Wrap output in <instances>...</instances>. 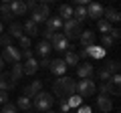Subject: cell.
Listing matches in <instances>:
<instances>
[{"instance_id": "6da1fadb", "label": "cell", "mask_w": 121, "mask_h": 113, "mask_svg": "<svg viewBox=\"0 0 121 113\" xmlns=\"http://www.w3.org/2000/svg\"><path fill=\"white\" fill-rule=\"evenodd\" d=\"M77 81L71 77H59L52 83V97H59L60 101H67L71 95H75Z\"/></svg>"}, {"instance_id": "7a4b0ae2", "label": "cell", "mask_w": 121, "mask_h": 113, "mask_svg": "<svg viewBox=\"0 0 121 113\" xmlns=\"http://www.w3.org/2000/svg\"><path fill=\"white\" fill-rule=\"evenodd\" d=\"M52 103H55V97H52V93H47V91H40L39 95L35 97V109L39 113H44V111H51Z\"/></svg>"}, {"instance_id": "3957f363", "label": "cell", "mask_w": 121, "mask_h": 113, "mask_svg": "<svg viewBox=\"0 0 121 113\" xmlns=\"http://www.w3.org/2000/svg\"><path fill=\"white\" fill-rule=\"evenodd\" d=\"M97 91V85H95V81H93V77H89V79H81V81L77 83V87H75V93H77L79 97H91L93 93Z\"/></svg>"}, {"instance_id": "277c9868", "label": "cell", "mask_w": 121, "mask_h": 113, "mask_svg": "<svg viewBox=\"0 0 121 113\" xmlns=\"http://www.w3.org/2000/svg\"><path fill=\"white\" fill-rule=\"evenodd\" d=\"M63 30H65V32H63V36H65L67 40H77L79 36H81V32H83V26L71 18V20L63 22Z\"/></svg>"}, {"instance_id": "5b68a950", "label": "cell", "mask_w": 121, "mask_h": 113, "mask_svg": "<svg viewBox=\"0 0 121 113\" xmlns=\"http://www.w3.org/2000/svg\"><path fill=\"white\" fill-rule=\"evenodd\" d=\"M51 16V8L47 4H36L35 8L30 10V20L35 24H40V22H47V18Z\"/></svg>"}, {"instance_id": "8992f818", "label": "cell", "mask_w": 121, "mask_h": 113, "mask_svg": "<svg viewBox=\"0 0 121 113\" xmlns=\"http://www.w3.org/2000/svg\"><path fill=\"white\" fill-rule=\"evenodd\" d=\"M51 47H52V51L67 52V51H69V40L63 36V32H55L52 39H51Z\"/></svg>"}, {"instance_id": "52a82bcc", "label": "cell", "mask_w": 121, "mask_h": 113, "mask_svg": "<svg viewBox=\"0 0 121 113\" xmlns=\"http://www.w3.org/2000/svg\"><path fill=\"white\" fill-rule=\"evenodd\" d=\"M0 56H2V61H4V63H12V65H14V63H20V59H22V56H20V48L12 47V44L6 47Z\"/></svg>"}, {"instance_id": "ba28073f", "label": "cell", "mask_w": 121, "mask_h": 113, "mask_svg": "<svg viewBox=\"0 0 121 113\" xmlns=\"http://www.w3.org/2000/svg\"><path fill=\"white\" fill-rule=\"evenodd\" d=\"M95 105H97V109H99L101 113H109L113 109V101H111L109 95H99L97 101H95Z\"/></svg>"}, {"instance_id": "9c48e42d", "label": "cell", "mask_w": 121, "mask_h": 113, "mask_svg": "<svg viewBox=\"0 0 121 113\" xmlns=\"http://www.w3.org/2000/svg\"><path fill=\"white\" fill-rule=\"evenodd\" d=\"M16 87V81L10 77V73H0V91H6L8 93L10 89Z\"/></svg>"}, {"instance_id": "30bf717a", "label": "cell", "mask_w": 121, "mask_h": 113, "mask_svg": "<svg viewBox=\"0 0 121 113\" xmlns=\"http://www.w3.org/2000/svg\"><path fill=\"white\" fill-rule=\"evenodd\" d=\"M51 73L56 75V77H65V71H67V65L63 59H55V61H51Z\"/></svg>"}, {"instance_id": "8fae6325", "label": "cell", "mask_w": 121, "mask_h": 113, "mask_svg": "<svg viewBox=\"0 0 121 113\" xmlns=\"http://www.w3.org/2000/svg\"><path fill=\"white\" fill-rule=\"evenodd\" d=\"M103 16V6L97 4V2H91L87 6V18H93V20H99Z\"/></svg>"}, {"instance_id": "7c38bea8", "label": "cell", "mask_w": 121, "mask_h": 113, "mask_svg": "<svg viewBox=\"0 0 121 113\" xmlns=\"http://www.w3.org/2000/svg\"><path fill=\"white\" fill-rule=\"evenodd\" d=\"M43 91V81H32L30 85H26L24 87V97H36L39 93Z\"/></svg>"}, {"instance_id": "4fadbf2b", "label": "cell", "mask_w": 121, "mask_h": 113, "mask_svg": "<svg viewBox=\"0 0 121 113\" xmlns=\"http://www.w3.org/2000/svg\"><path fill=\"white\" fill-rule=\"evenodd\" d=\"M95 32L93 30H83L81 32V36H79V43H81V47L83 48H87V47H93L95 44Z\"/></svg>"}, {"instance_id": "5bb4252c", "label": "cell", "mask_w": 121, "mask_h": 113, "mask_svg": "<svg viewBox=\"0 0 121 113\" xmlns=\"http://www.w3.org/2000/svg\"><path fill=\"white\" fill-rule=\"evenodd\" d=\"M63 28V20L59 16H48L47 18V32H60Z\"/></svg>"}, {"instance_id": "9a60e30c", "label": "cell", "mask_w": 121, "mask_h": 113, "mask_svg": "<svg viewBox=\"0 0 121 113\" xmlns=\"http://www.w3.org/2000/svg\"><path fill=\"white\" fill-rule=\"evenodd\" d=\"M77 77H81V79L93 77V65H91V63H83V65H79L77 67Z\"/></svg>"}, {"instance_id": "2e32d148", "label": "cell", "mask_w": 121, "mask_h": 113, "mask_svg": "<svg viewBox=\"0 0 121 113\" xmlns=\"http://www.w3.org/2000/svg\"><path fill=\"white\" fill-rule=\"evenodd\" d=\"M56 16L60 18L63 22H67V20H71L73 18V6H69V4H63V6H59V10H56Z\"/></svg>"}, {"instance_id": "e0dca14e", "label": "cell", "mask_w": 121, "mask_h": 113, "mask_svg": "<svg viewBox=\"0 0 121 113\" xmlns=\"http://www.w3.org/2000/svg\"><path fill=\"white\" fill-rule=\"evenodd\" d=\"M22 32H26L28 39H30V36H36V35H39V24H35V22L28 18V20L22 24Z\"/></svg>"}, {"instance_id": "ac0fdd59", "label": "cell", "mask_w": 121, "mask_h": 113, "mask_svg": "<svg viewBox=\"0 0 121 113\" xmlns=\"http://www.w3.org/2000/svg\"><path fill=\"white\" fill-rule=\"evenodd\" d=\"M103 16H105V20H107L109 24H115V22L121 20L119 12H117L115 8H103Z\"/></svg>"}, {"instance_id": "d6986e66", "label": "cell", "mask_w": 121, "mask_h": 113, "mask_svg": "<svg viewBox=\"0 0 121 113\" xmlns=\"http://www.w3.org/2000/svg\"><path fill=\"white\" fill-rule=\"evenodd\" d=\"M10 10H12V16H22V14H26V6L20 0H12V2H10Z\"/></svg>"}, {"instance_id": "ffe728a7", "label": "cell", "mask_w": 121, "mask_h": 113, "mask_svg": "<svg viewBox=\"0 0 121 113\" xmlns=\"http://www.w3.org/2000/svg\"><path fill=\"white\" fill-rule=\"evenodd\" d=\"M36 71H39V63L35 59H26V63L22 65V73L24 75H35Z\"/></svg>"}, {"instance_id": "44dd1931", "label": "cell", "mask_w": 121, "mask_h": 113, "mask_svg": "<svg viewBox=\"0 0 121 113\" xmlns=\"http://www.w3.org/2000/svg\"><path fill=\"white\" fill-rule=\"evenodd\" d=\"M63 61H65L67 69H69V67H75V69H77V67H79V56H77V52H73V51H67Z\"/></svg>"}, {"instance_id": "7402d4cb", "label": "cell", "mask_w": 121, "mask_h": 113, "mask_svg": "<svg viewBox=\"0 0 121 113\" xmlns=\"http://www.w3.org/2000/svg\"><path fill=\"white\" fill-rule=\"evenodd\" d=\"M8 36H10V39H20V36H22V24H20V22H10Z\"/></svg>"}, {"instance_id": "603a6c76", "label": "cell", "mask_w": 121, "mask_h": 113, "mask_svg": "<svg viewBox=\"0 0 121 113\" xmlns=\"http://www.w3.org/2000/svg\"><path fill=\"white\" fill-rule=\"evenodd\" d=\"M51 51H52V47H51V43H47V40H40L39 47H36V52L40 55V59L48 56V52H51Z\"/></svg>"}, {"instance_id": "cb8c5ba5", "label": "cell", "mask_w": 121, "mask_h": 113, "mask_svg": "<svg viewBox=\"0 0 121 113\" xmlns=\"http://www.w3.org/2000/svg\"><path fill=\"white\" fill-rule=\"evenodd\" d=\"M0 16H2V20L12 22V10H10V2H4V4H0Z\"/></svg>"}, {"instance_id": "d4e9b609", "label": "cell", "mask_w": 121, "mask_h": 113, "mask_svg": "<svg viewBox=\"0 0 121 113\" xmlns=\"http://www.w3.org/2000/svg\"><path fill=\"white\" fill-rule=\"evenodd\" d=\"M87 52H89V56H93V59H103L105 56V48L103 47H87Z\"/></svg>"}, {"instance_id": "484cf974", "label": "cell", "mask_w": 121, "mask_h": 113, "mask_svg": "<svg viewBox=\"0 0 121 113\" xmlns=\"http://www.w3.org/2000/svg\"><path fill=\"white\" fill-rule=\"evenodd\" d=\"M32 107V101L28 99V97H18V103H16V109H22V111H28V109Z\"/></svg>"}, {"instance_id": "4316f807", "label": "cell", "mask_w": 121, "mask_h": 113, "mask_svg": "<svg viewBox=\"0 0 121 113\" xmlns=\"http://www.w3.org/2000/svg\"><path fill=\"white\" fill-rule=\"evenodd\" d=\"M67 103H69L71 109H79V107L83 105V97H79L77 93H75V95H71L69 99H67Z\"/></svg>"}, {"instance_id": "83f0119b", "label": "cell", "mask_w": 121, "mask_h": 113, "mask_svg": "<svg viewBox=\"0 0 121 113\" xmlns=\"http://www.w3.org/2000/svg\"><path fill=\"white\" fill-rule=\"evenodd\" d=\"M22 75H24V73H22V63H14V65H12V73H10V77H12L14 81H18Z\"/></svg>"}, {"instance_id": "f1b7e54d", "label": "cell", "mask_w": 121, "mask_h": 113, "mask_svg": "<svg viewBox=\"0 0 121 113\" xmlns=\"http://www.w3.org/2000/svg\"><path fill=\"white\" fill-rule=\"evenodd\" d=\"M97 28H99V32H103V35H109V30H111L113 26L109 24V22L105 20V18H101V20H99V24H97Z\"/></svg>"}, {"instance_id": "f546056e", "label": "cell", "mask_w": 121, "mask_h": 113, "mask_svg": "<svg viewBox=\"0 0 121 113\" xmlns=\"http://www.w3.org/2000/svg\"><path fill=\"white\" fill-rule=\"evenodd\" d=\"M105 69H107L111 75H117L119 73V61H109L107 65H105Z\"/></svg>"}, {"instance_id": "4dcf8cb0", "label": "cell", "mask_w": 121, "mask_h": 113, "mask_svg": "<svg viewBox=\"0 0 121 113\" xmlns=\"http://www.w3.org/2000/svg\"><path fill=\"white\" fill-rule=\"evenodd\" d=\"M99 91H101V95H109V93H113V85L109 81H105V83H101Z\"/></svg>"}, {"instance_id": "1f68e13d", "label": "cell", "mask_w": 121, "mask_h": 113, "mask_svg": "<svg viewBox=\"0 0 121 113\" xmlns=\"http://www.w3.org/2000/svg\"><path fill=\"white\" fill-rule=\"evenodd\" d=\"M113 43H115V40H113L109 35H103V36H101V44H103V48H111Z\"/></svg>"}, {"instance_id": "d6a6232c", "label": "cell", "mask_w": 121, "mask_h": 113, "mask_svg": "<svg viewBox=\"0 0 121 113\" xmlns=\"http://www.w3.org/2000/svg\"><path fill=\"white\" fill-rule=\"evenodd\" d=\"M18 44H20L22 51H26V48H30V39H28L26 35H22L20 39H18Z\"/></svg>"}, {"instance_id": "836d02e7", "label": "cell", "mask_w": 121, "mask_h": 113, "mask_svg": "<svg viewBox=\"0 0 121 113\" xmlns=\"http://www.w3.org/2000/svg\"><path fill=\"white\" fill-rule=\"evenodd\" d=\"M18 109H16V105H12V103H4V107L0 109V113H16Z\"/></svg>"}, {"instance_id": "e575fe53", "label": "cell", "mask_w": 121, "mask_h": 113, "mask_svg": "<svg viewBox=\"0 0 121 113\" xmlns=\"http://www.w3.org/2000/svg\"><path fill=\"white\" fill-rule=\"evenodd\" d=\"M10 44H12V39H10L8 35H0V47H10Z\"/></svg>"}, {"instance_id": "d590c367", "label": "cell", "mask_w": 121, "mask_h": 113, "mask_svg": "<svg viewBox=\"0 0 121 113\" xmlns=\"http://www.w3.org/2000/svg\"><path fill=\"white\" fill-rule=\"evenodd\" d=\"M99 79H101L103 83H105V81H109V79H111V73H109V71H107V69L103 67V69L99 71Z\"/></svg>"}, {"instance_id": "8d00e7d4", "label": "cell", "mask_w": 121, "mask_h": 113, "mask_svg": "<svg viewBox=\"0 0 121 113\" xmlns=\"http://www.w3.org/2000/svg\"><path fill=\"white\" fill-rule=\"evenodd\" d=\"M109 36H111L113 40H119V39H121V30H119V28H115V26H113L111 30H109Z\"/></svg>"}, {"instance_id": "74e56055", "label": "cell", "mask_w": 121, "mask_h": 113, "mask_svg": "<svg viewBox=\"0 0 121 113\" xmlns=\"http://www.w3.org/2000/svg\"><path fill=\"white\" fill-rule=\"evenodd\" d=\"M39 67H43V69H48V67H51V59H48V56H44V59H40Z\"/></svg>"}, {"instance_id": "f35d334b", "label": "cell", "mask_w": 121, "mask_h": 113, "mask_svg": "<svg viewBox=\"0 0 121 113\" xmlns=\"http://www.w3.org/2000/svg\"><path fill=\"white\" fill-rule=\"evenodd\" d=\"M77 56H79V61H81V59H89V52H87V48H81V51L77 52Z\"/></svg>"}, {"instance_id": "ab89813d", "label": "cell", "mask_w": 121, "mask_h": 113, "mask_svg": "<svg viewBox=\"0 0 121 113\" xmlns=\"http://www.w3.org/2000/svg\"><path fill=\"white\" fill-rule=\"evenodd\" d=\"M0 103H2V105L8 103V93H6V91H0Z\"/></svg>"}, {"instance_id": "60d3db41", "label": "cell", "mask_w": 121, "mask_h": 113, "mask_svg": "<svg viewBox=\"0 0 121 113\" xmlns=\"http://www.w3.org/2000/svg\"><path fill=\"white\" fill-rule=\"evenodd\" d=\"M60 111H63V113H69V111H71V107H69L67 101H60Z\"/></svg>"}, {"instance_id": "b9f144b4", "label": "cell", "mask_w": 121, "mask_h": 113, "mask_svg": "<svg viewBox=\"0 0 121 113\" xmlns=\"http://www.w3.org/2000/svg\"><path fill=\"white\" fill-rule=\"evenodd\" d=\"M20 56H24V59H32V51H30V48H26V51H20Z\"/></svg>"}, {"instance_id": "7bdbcfd3", "label": "cell", "mask_w": 121, "mask_h": 113, "mask_svg": "<svg viewBox=\"0 0 121 113\" xmlns=\"http://www.w3.org/2000/svg\"><path fill=\"white\" fill-rule=\"evenodd\" d=\"M77 113H91V107H87V105H81V107L77 109Z\"/></svg>"}, {"instance_id": "ee69618b", "label": "cell", "mask_w": 121, "mask_h": 113, "mask_svg": "<svg viewBox=\"0 0 121 113\" xmlns=\"http://www.w3.org/2000/svg\"><path fill=\"white\" fill-rule=\"evenodd\" d=\"M2 69H4V61H2V56H0V73H2Z\"/></svg>"}, {"instance_id": "f6af8a7d", "label": "cell", "mask_w": 121, "mask_h": 113, "mask_svg": "<svg viewBox=\"0 0 121 113\" xmlns=\"http://www.w3.org/2000/svg\"><path fill=\"white\" fill-rule=\"evenodd\" d=\"M2 32H4V26H2V20H0V35H2Z\"/></svg>"}, {"instance_id": "bcb514c9", "label": "cell", "mask_w": 121, "mask_h": 113, "mask_svg": "<svg viewBox=\"0 0 121 113\" xmlns=\"http://www.w3.org/2000/svg\"><path fill=\"white\" fill-rule=\"evenodd\" d=\"M44 113H56V111H44Z\"/></svg>"}, {"instance_id": "7dc6e473", "label": "cell", "mask_w": 121, "mask_h": 113, "mask_svg": "<svg viewBox=\"0 0 121 113\" xmlns=\"http://www.w3.org/2000/svg\"><path fill=\"white\" fill-rule=\"evenodd\" d=\"M26 113H28V111H26Z\"/></svg>"}, {"instance_id": "c3c4849f", "label": "cell", "mask_w": 121, "mask_h": 113, "mask_svg": "<svg viewBox=\"0 0 121 113\" xmlns=\"http://www.w3.org/2000/svg\"><path fill=\"white\" fill-rule=\"evenodd\" d=\"M69 113H71V111H69Z\"/></svg>"}]
</instances>
